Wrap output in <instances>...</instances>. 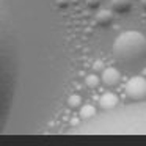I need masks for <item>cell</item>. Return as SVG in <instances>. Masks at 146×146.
Masks as SVG:
<instances>
[{"label": "cell", "instance_id": "cell-1", "mask_svg": "<svg viewBox=\"0 0 146 146\" xmlns=\"http://www.w3.org/2000/svg\"><path fill=\"white\" fill-rule=\"evenodd\" d=\"M113 55L121 64L137 66L146 60V36L137 30L121 33L113 42Z\"/></svg>", "mask_w": 146, "mask_h": 146}, {"label": "cell", "instance_id": "cell-2", "mask_svg": "<svg viewBox=\"0 0 146 146\" xmlns=\"http://www.w3.org/2000/svg\"><path fill=\"white\" fill-rule=\"evenodd\" d=\"M126 94L132 101H143L146 99V79L145 77H132L126 85Z\"/></svg>", "mask_w": 146, "mask_h": 146}, {"label": "cell", "instance_id": "cell-3", "mask_svg": "<svg viewBox=\"0 0 146 146\" xmlns=\"http://www.w3.org/2000/svg\"><path fill=\"white\" fill-rule=\"evenodd\" d=\"M102 82L107 86H116L118 83L121 82L119 71L115 69V68H107V69H104V72H102Z\"/></svg>", "mask_w": 146, "mask_h": 146}, {"label": "cell", "instance_id": "cell-4", "mask_svg": "<svg viewBox=\"0 0 146 146\" xmlns=\"http://www.w3.org/2000/svg\"><path fill=\"white\" fill-rule=\"evenodd\" d=\"M110 7L115 13H119V14L129 13L132 10V0H111Z\"/></svg>", "mask_w": 146, "mask_h": 146}, {"label": "cell", "instance_id": "cell-5", "mask_svg": "<svg viewBox=\"0 0 146 146\" xmlns=\"http://www.w3.org/2000/svg\"><path fill=\"white\" fill-rule=\"evenodd\" d=\"M96 22L101 27H110L113 22V13L108 10H101L96 14Z\"/></svg>", "mask_w": 146, "mask_h": 146}, {"label": "cell", "instance_id": "cell-6", "mask_svg": "<svg viewBox=\"0 0 146 146\" xmlns=\"http://www.w3.org/2000/svg\"><path fill=\"white\" fill-rule=\"evenodd\" d=\"M116 104H118V99L113 93H105V94H102L101 101H99V105H101V108H104V110L115 108Z\"/></svg>", "mask_w": 146, "mask_h": 146}, {"label": "cell", "instance_id": "cell-7", "mask_svg": "<svg viewBox=\"0 0 146 146\" xmlns=\"http://www.w3.org/2000/svg\"><path fill=\"white\" fill-rule=\"evenodd\" d=\"M80 115H82V118H85V119L93 118L96 115V108L93 107V105H85V107H82V110H80Z\"/></svg>", "mask_w": 146, "mask_h": 146}, {"label": "cell", "instance_id": "cell-8", "mask_svg": "<svg viewBox=\"0 0 146 146\" xmlns=\"http://www.w3.org/2000/svg\"><path fill=\"white\" fill-rule=\"evenodd\" d=\"M68 102H69V107L71 108H80V105H82V101H80V98L77 94H72Z\"/></svg>", "mask_w": 146, "mask_h": 146}, {"label": "cell", "instance_id": "cell-9", "mask_svg": "<svg viewBox=\"0 0 146 146\" xmlns=\"http://www.w3.org/2000/svg\"><path fill=\"white\" fill-rule=\"evenodd\" d=\"M86 85L90 86V88H94V86H98V83H99V79H98V76H94V74H93V76H88L86 77Z\"/></svg>", "mask_w": 146, "mask_h": 146}, {"label": "cell", "instance_id": "cell-10", "mask_svg": "<svg viewBox=\"0 0 146 146\" xmlns=\"http://www.w3.org/2000/svg\"><path fill=\"white\" fill-rule=\"evenodd\" d=\"M101 2L102 0H86V7H88L90 10H98V8L101 7Z\"/></svg>", "mask_w": 146, "mask_h": 146}, {"label": "cell", "instance_id": "cell-11", "mask_svg": "<svg viewBox=\"0 0 146 146\" xmlns=\"http://www.w3.org/2000/svg\"><path fill=\"white\" fill-rule=\"evenodd\" d=\"M57 5H58V8L64 10V8L69 7V0H57Z\"/></svg>", "mask_w": 146, "mask_h": 146}, {"label": "cell", "instance_id": "cell-12", "mask_svg": "<svg viewBox=\"0 0 146 146\" xmlns=\"http://www.w3.org/2000/svg\"><path fill=\"white\" fill-rule=\"evenodd\" d=\"M141 8L146 11V0H141Z\"/></svg>", "mask_w": 146, "mask_h": 146}]
</instances>
